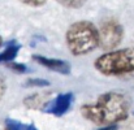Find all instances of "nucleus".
<instances>
[{"instance_id": "obj_1", "label": "nucleus", "mask_w": 134, "mask_h": 130, "mask_svg": "<svg viewBox=\"0 0 134 130\" xmlns=\"http://www.w3.org/2000/svg\"><path fill=\"white\" fill-rule=\"evenodd\" d=\"M82 116L98 125L115 126L124 121L129 115V100L120 92H105L95 103L86 104L81 108Z\"/></svg>"}, {"instance_id": "obj_2", "label": "nucleus", "mask_w": 134, "mask_h": 130, "mask_svg": "<svg viewBox=\"0 0 134 130\" xmlns=\"http://www.w3.org/2000/svg\"><path fill=\"white\" fill-rule=\"evenodd\" d=\"M65 41L73 55L82 56L90 53L99 46V30L90 21H78L69 26Z\"/></svg>"}, {"instance_id": "obj_3", "label": "nucleus", "mask_w": 134, "mask_h": 130, "mask_svg": "<svg viewBox=\"0 0 134 130\" xmlns=\"http://www.w3.org/2000/svg\"><path fill=\"white\" fill-rule=\"evenodd\" d=\"M95 68L104 76H122L134 72V47L109 51L99 56Z\"/></svg>"}, {"instance_id": "obj_4", "label": "nucleus", "mask_w": 134, "mask_h": 130, "mask_svg": "<svg viewBox=\"0 0 134 130\" xmlns=\"http://www.w3.org/2000/svg\"><path fill=\"white\" fill-rule=\"evenodd\" d=\"M122 35H124L122 26L117 21L109 20L104 22L99 30V39H100L99 46L104 49H112L121 43Z\"/></svg>"}, {"instance_id": "obj_5", "label": "nucleus", "mask_w": 134, "mask_h": 130, "mask_svg": "<svg viewBox=\"0 0 134 130\" xmlns=\"http://www.w3.org/2000/svg\"><path fill=\"white\" fill-rule=\"evenodd\" d=\"M72 101H73V95L72 94H61L48 104L47 111L49 113L55 115V116H61L70 108Z\"/></svg>"}, {"instance_id": "obj_6", "label": "nucleus", "mask_w": 134, "mask_h": 130, "mask_svg": "<svg viewBox=\"0 0 134 130\" xmlns=\"http://www.w3.org/2000/svg\"><path fill=\"white\" fill-rule=\"evenodd\" d=\"M33 57H34V60L38 64L48 68L49 70H55V72L63 73V74H65V73L69 72V64L65 63V61L56 60V59H49V57H43V56H38V55L37 56H33Z\"/></svg>"}, {"instance_id": "obj_7", "label": "nucleus", "mask_w": 134, "mask_h": 130, "mask_svg": "<svg viewBox=\"0 0 134 130\" xmlns=\"http://www.w3.org/2000/svg\"><path fill=\"white\" fill-rule=\"evenodd\" d=\"M7 129L8 130H38L34 125H29V124H22L17 120H12V118H8L7 122Z\"/></svg>"}, {"instance_id": "obj_8", "label": "nucleus", "mask_w": 134, "mask_h": 130, "mask_svg": "<svg viewBox=\"0 0 134 130\" xmlns=\"http://www.w3.org/2000/svg\"><path fill=\"white\" fill-rule=\"evenodd\" d=\"M18 46H16V44H9L7 48H5V51H3L1 53H0V61H8V60H12V59H14V56L17 55V52H18Z\"/></svg>"}, {"instance_id": "obj_9", "label": "nucleus", "mask_w": 134, "mask_h": 130, "mask_svg": "<svg viewBox=\"0 0 134 130\" xmlns=\"http://www.w3.org/2000/svg\"><path fill=\"white\" fill-rule=\"evenodd\" d=\"M57 3H60L65 8L76 9V8H81L86 3V0H57Z\"/></svg>"}, {"instance_id": "obj_10", "label": "nucleus", "mask_w": 134, "mask_h": 130, "mask_svg": "<svg viewBox=\"0 0 134 130\" xmlns=\"http://www.w3.org/2000/svg\"><path fill=\"white\" fill-rule=\"evenodd\" d=\"M20 1L30 7H39V5H43L47 0H20Z\"/></svg>"}, {"instance_id": "obj_11", "label": "nucleus", "mask_w": 134, "mask_h": 130, "mask_svg": "<svg viewBox=\"0 0 134 130\" xmlns=\"http://www.w3.org/2000/svg\"><path fill=\"white\" fill-rule=\"evenodd\" d=\"M5 88H7L5 80H4V77L0 76V100H1V98L4 96V94H5Z\"/></svg>"}, {"instance_id": "obj_12", "label": "nucleus", "mask_w": 134, "mask_h": 130, "mask_svg": "<svg viewBox=\"0 0 134 130\" xmlns=\"http://www.w3.org/2000/svg\"><path fill=\"white\" fill-rule=\"evenodd\" d=\"M99 130H116V126H105V128L99 129Z\"/></svg>"}, {"instance_id": "obj_13", "label": "nucleus", "mask_w": 134, "mask_h": 130, "mask_svg": "<svg viewBox=\"0 0 134 130\" xmlns=\"http://www.w3.org/2000/svg\"><path fill=\"white\" fill-rule=\"evenodd\" d=\"M0 44H1V37H0Z\"/></svg>"}]
</instances>
